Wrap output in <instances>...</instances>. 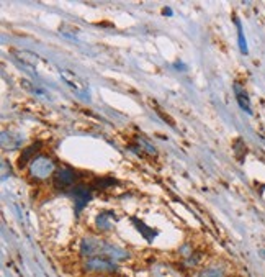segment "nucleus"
I'll list each match as a JSON object with an SVG mask.
<instances>
[{
    "instance_id": "9d476101",
    "label": "nucleus",
    "mask_w": 265,
    "mask_h": 277,
    "mask_svg": "<svg viewBox=\"0 0 265 277\" xmlns=\"http://www.w3.org/2000/svg\"><path fill=\"white\" fill-rule=\"evenodd\" d=\"M200 277H223V272L218 269H208V270L200 272Z\"/></svg>"
},
{
    "instance_id": "20e7f679",
    "label": "nucleus",
    "mask_w": 265,
    "mask_h": 277,
    "mask_svg": "<svg viewBox=\"0 0 265 277\" xmlns=\"http://www.w3.org/2000/svg\"><path fill=\"white\" fill-rule=\"evenodd\" d=\"M41 146H43V143H41V141H36V143L29 144L28 148L23 150L21 156H20V159H18V168H23L26 162H31L34 158L39 156V150H41Z\"/></svg>"
},
{
    "instance_id": "7ed1b4c3",
    "label": "nucleus",
    "mask_w": 265,
    "mask_h": 277,
    "mask_svg": "<svg viewBox=\"0 0 265 277\" xmlns=\"http://www.w3.org/2000/svg\"><path fill=\"white\" fill-rule=\"evenodd\" d=\"M72 198H74V202H75V207H77V212L82 210L87 205V202L90 200L92 197V188L90 187H87V186H77V187H74L72 188Z\"/></svg>"
},
{
    "instance_id": "39448f33",
    "label": "nucleus",
    "mask_w": 265,
    "mask_h": 277,
    "mask_svg": "<svg viewBox=\"0 0 265 277\" xmlns=\"http://www.w3.org/2000/svg\"><path fill=\"white\" fill-rule=\"evenodd\" d=\"M234 94L236 97H238V102L241 105V108H244L247 114H251V102H249V96H247V92L241 87L239 84H234Z\"/></svg>"
},
{
    "instance_id": "1a4fd4ad",
    "label": "nucleus",
    "mask_w": 265,
    "mask_h": 277,
    "mask_svg": "<svg viewBox=\"0 0 265 277\" xmlns=\"http://www.w3.org/2000/svg\"><path fill=\"white\" fill-rule=\"evenodd\" d=\"M116 184V180L115 179H97L95 180V186L100 187V188H103V187H110V186H115Z\"/></svg>"
},
{
    "instance_id": "f03ea898",
    "label": "nucleus",
    "mask_w": 265,
    "mask_h": 277,
    "mask_svg": "<svg viewBox=\"0 0 265 277\" xmlns=\"http://www.w3.org/2000/svg\"><path fill=\"white\" fill-rule=\"evenodd\" d=\"M75 182H77V172L74 169H70L67 166H62L56 170L54 174V186L56 188H61V190H66V188L72 187Z\"/></svg>"
},
{
    "instance_id": "0eeeda50",
    "label": "nucleus",
    "mask_w": 265,
    "mask_h": 277,
    "mask_svg": "<svg viewBox=\"0 0 265 277\" xmlns=\"http://www.w3.org/2000/svg\"><path fill=\"white\" fill-rule=\"evenodd\" d=\"M13 54L18 58V60L21 61V62H28V64H38V61H39V58L36 56V54H33V52H28V51H15Z\"/></svg>"
},
{
    "instance_id": "6e6552de",
    "label": "nucleus",
    "mask_w": 265,
    "mask_h": 277,
    "mask_svg": "<svg viewBox=\"0 0 265 277\" xmlns=\"http://www.w3.org/2000/svg\"><path fill=\"white\" fill-rule=\"evenodd\" d=\"M62 78L66 79L70 86H74L75 89H84V82L79 80L77 78H75V74L69 72V70H62Z\"/></svg>"
},
{
    "instance_id": "f257e3e1",
    "label": "nucleus",
    "mask_w": 265,
    "mask_h": 277,
    "mask_svg": "<svg viewBox=\"0 0 265 277\" xmlns=\"http://www.w3.org/2000/svg\"><path fill=\"white\" fill-rule=\"evenodd\" d=\"M56 164L48 154H39L29 162V176L36 180H46L56 174Z\"/></svg>"
},
{
    "instance_id": "423d86ee",
    "label": "nucleus",
    "mask_w": 265,
    "mask_h": 277,
    "mask_svg": "<svg viewBox=\"0 0 265 277\" xmlns=\"http://www.w3.org/2000/svg\"><path fill=\"white\" fill-rule=\"evenodd\" d=\"M87 266L90 269H93V270H111L113 269V264H111L110 261H107V259H100V258L90 259Z\"/></svg>"
}]
</instances>
